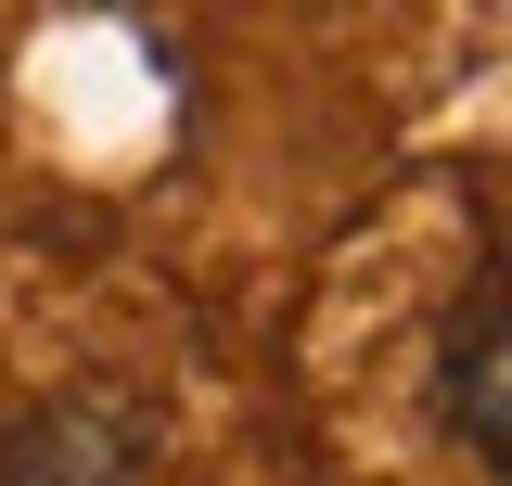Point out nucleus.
<instances>
[{
	"label": "nucleus",
	"mask_w": 512,
	"mask_h": 486,
	"mask_svg": "<svg viewBox=\"0 0 512 486\" xmlns=\"http://www.w3.org/2000/svg\"><path fill=\"white\" fill-rule=\"evenodd\" d=\"M436 423H448V448H474L512 486V282H487L474 307H448V333H436Z\"/></svg>",
	"instance_id": "f257e3e1"
},
{
	"label": "nucleus",
	"mask_w": 512,
	"mask_h": 486,
	"mask_svg": "<svg viewBox=\"0 0 512 486\" xmlns=\"http://www.w3.org/2000/svg\"><path fill=\"white\" fill-rule=\"evenodd\" d=\"M0 486H141V423L116 397H39L0 435Z\"/></svg>",
	"instance_id": "f03ea898"
}]
</instances>
